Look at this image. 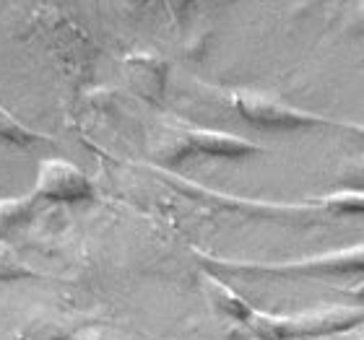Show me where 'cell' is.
I'll list each match as a JSON object with an SVG mask.
<instances>
[{
	"mask_svg": "<svg viewBox=\"0 0 364 340\" xmlns=\"http://www.w3.org/2000/svg\"><path fill=\"white\" fill-rule=\"evenodd\" d=\"M21 213H23V208H18V203H14V200L0 203V229H8Z\"/></svg>",
	"mask_w": 364,
	"mask_h": 340,
	"instance_id": "obj_3",
	"label": "cell"
},
{
	"mask_svg": "<svg viewBox=\"0 0 364 340\" xmlns=\"http://www.w3.org/2000/svg\"><path fill=\"white\" fill-rule=\"evenodd\" d=\"M0 138H8V141H26L29 138V133H23L21 128H18V122H14V117L11 114H6L3 109H0Z\"/></svg>",
	"mask_w": 364,
	"mask_h": 340,
	"instance_id": "obj_2",
	"label": "cell"
},
{
	"mask_svg": "<svg viewBox=\"0 0 364 340\" xmlns=\"http://www.w3.org/2000/svg\"><path fill=\"white\" fill-rule=\"evenodd\" d=\"M37 192L53 197V200H78V197L89 195V185L65 161H47L39 172Z\"/></svg>",
	"mask_w": 364,
	"mask_h": 340,
	"instance_id": "obj_1",
	"label": "cell"
}]
</instances>
